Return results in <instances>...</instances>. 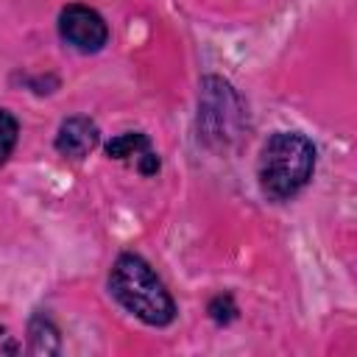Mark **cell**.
I'll return each instance as SVG.
<instances>
[{"instance_id": "2", "label": "cell", "mask_w": 357, "mask_h": 357, "mask_svg": "<svg viewBox=\"0 0 357 357\" xmlns=\"http://www.w3.org/2000/svg\"><path fill=\"white\" fill-rule=\"evenodd\" d=\"M318 148L301 131H273L257 159V184L271 204H287L315 176Z\"/></svg>"}, {"instance_id": "6", "label": "cell", "mask_w": 357, "mask_h": 357, "mask_svg": "<svg viewBox=\"0 0 357 357\" xmlns=\"http://www.w3.org/2000/svg\"><path fill=\"white\" fill-rule=\"evenodd\" d=\"M28 351L45 357L61 354V329L47 310H33L28 318Z\"/></svg>"}, {"instance_id": "9", "label": "cell", "mask_w": 357, "mask_h": 357, "mask_svg": "<svg viewBox=\"0 0 357 357\" xmlns=\"http://www.w3.org/2000/svg\"><path fill=\"white\" fill-rule=\"evenodd\" d=\"M17 142H20V120L8 109H0V167L14 156Z\"/></svg>"}, {"instance_id": "1", "label": "cell", "mask_w": 357, "mask_h": 357, "mask_svg": "<svg viewBox=\"0 0 357 357\" xmlns=\"http://www.w3.org/2000/svg\"><path fill=\"white\" fill-rule=\"evenodd\" d=\"M109 296L139 324L165 329L176 321L178 307L156 268L137 251H123L114 257L106 276Z\"/></svg>"}, {"instance_id": "5", "label": "cell", "mask_w": 357, "mask_h": 357, "mask_svg": "<svg viewBox=\"0 0 357 357\" xmlns=\"http://www.w3.org/2000/svg\"><path fill=\"white\" fill-rule=\"evenodd\" d=\"M98 145H100V126L86 114H70L56 128L53 148L59 156H64L70 162L86 159Z\"/></svg>"}, {"instance_id": "10", "label": "cell", "mask_w": 357, "mask_h": 357, "mask_svg": "<svg viewBox=\"0 0 357 357\" xmlns=\"http://www.w3.org/2000/svg\"><path fill=\"white\" fill-rule=\"evenodd\" d=\"M137 173L139 176H145V178H151V176H156L159 170H162V159H159V153L151 148V151H145L142 156H137Z\"/></svg>"}, {"instance_id": "8", "label": "cell", "mask_w": 357, "mask_h": 357, "mask_svg": "<svg viewBox=\"0 0 357 357\" xmlns=\"http://www.w3.org/2000/svg\"><path fill=\"white\" fill-rule=\"evenodd\" d=\"M206 315H209V321H212L215 326H229V324H234L237 315H240V307H237V301H234V293H229V290L215 293V296L206 301Z\"/></svg>"}, {"instance_id": "7", "label": "cell", "mask_w": 357, "mask_h": 357, "mask_svg": "<svg viewBox=\"0 0 357 357\" xmlns=\"http://www.w3.org/2000/svg\"><path fill=\"white\" fill-rule=\"evenodd\" d=\"M151 148L153 145H151V137L145 131H120L103 142V153L114 162H128V159L137 162V156H142Z\"/></svg>"}, {"instance_id": "4", "label": "cell", "mask_w": 357, "mask_h": 357, "mask_svg": "<svg viewBox=\"0 0 357 357\" xmlns=\"http://www.w3.org/2000/svg\"><path fill=\"white\" fill-rule=\"evenodd\" d=\"M56 28H59V39L81 56H95L109 45V22L98 8L86 3L61 6Z\"/></svg>"}, {"instance_id": "3", "label": "cell", "mask_w": 357, "mask_h": 357, "mask_svg": "<svg viewBox=\"0 0 357 357\" xmlns=\"http://www.w3.org/2000/svg\"><path fill=\"white\" fill-rule=\"evenodd\" d=\"M248 131V106L231 81L220 75H204L198 84L195 134L198 145L212 153L234 151Z\"/></svg>"}]
</instances>
